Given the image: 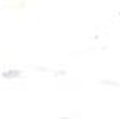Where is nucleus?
<instances>
[{
    "mask_svg": "<svg viewBox=\"0 0 120 119\" xmlns=\"http://www.w3.org/2000/svg\"><path fill=\"white\" fill-rule=\"evenodd\" d=\"M2 76H4L5 79H15V77H20V76H22V72L17 70V69H12V70H5V72H2Z\"/></svg>",
    "mask_w": 120,
    "mask_h": 119,
    "instance_id": "f257e3e1",
    "label": "nucleus"
}]
</instances>
